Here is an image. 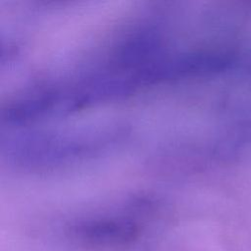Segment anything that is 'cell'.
Returning a JSON list of instances; mask_svg holds the SVG:
<instances>
[{"label":"cell","instance_id":"obj_1","mask_svg":"<svg viewBox=\"0 0 251 251\" xmlns=\"http://www.w3.org/2000/svg\"><path fill=\"white\" fill-rule=\"evenodd\" d=\"M71 235L88 246H116L132 241L138 235V226L125 218H99L76 223Z\"/></svg>","mask_w":251,"mask_h":251}]
</instances>
